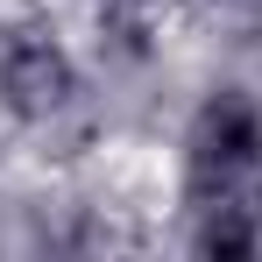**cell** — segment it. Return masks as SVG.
<instances>
[{"instance_id": "obj_1", "label": "cell", "mask_w": 262, "mask_h": 262, "mask_svg": "<svg viewBox=\"0 0 262 262\" xmlns=\"http://www.w3.org/2000/svg\"><path fill=\"white\" fill-rule=\"evenodd\" d=\"M0 92H7V106L21 114V121H50L64 99H71V57L43 36H29V43L7 50V64H0Z\"/></svg>"}, {"instance_id": "obj_2", "label": "cell", "mask_w": 262, "mask_h": 262, "mask_svg": "<svg viewBox=\"0 0 262 262\" xmlns=\"http://www.w3.org/2000/svg\"><path fill=\"white\" fill-rule=\"evenodd\" d=\"M262 213H199V248L206 255H248Z\"/></svg>"}, {"instance_id": "obj_3", "label": "cell", "mask_w": 262, "mask_h": 262, "mask_svg": "<svg viewBox=\"0 0 262 262\" xmlns=\"http://www.w3.org/2000/svg\"><path fill=\"white\" fill-rule=\"evenodd\" d=\"M106 7H142V0H106Z\"/></svg>"}]
</instances>
